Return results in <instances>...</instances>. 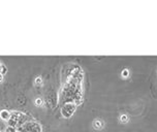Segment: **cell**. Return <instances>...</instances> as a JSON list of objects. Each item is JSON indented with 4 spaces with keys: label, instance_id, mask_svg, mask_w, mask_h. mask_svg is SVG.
I'll return each instance as SVG.
<instances>
[{
    "label": "cell",
    "instance_id": "obj_10",
    "mask_svg": "<svg viewBox=\"0 0 157 132\" xmlns=\"http://www.w3.org/2000/svg\"><path fill=\"white\" fill-rule=\"evenodd\" d=\"M3 77H4V75L1 74V72H0V83L1 82H3Z\"/></svg>",
    "mask_w": 157,
    "mask_h": 132
},
{
    "label": "cell",
    "instance_id": "obj_8",
    "mask_svg": "<svg viewBox=\"0 0 157 132\" xmlns=\"http://www.w3.org/2000/svg\"><path fill=\"white\" fill-rule=\"evenodd\" d=\"M121 75H122V77L127 78L128 77H129V70H128V69H123Z\"/></svg>",
    "mask_w": 157,
    "mask_h": 132
},
{
    "label": "cell",
    "instance_id": "obj_3",
    "mask_svg": "<svg viewBox=\"0 0 157 132\" xmlns=\"http://www.w3.org/2000/svg\"><path fill=\"white\" fill-rule=\"evenodd\" d=\"M92 125H93V128L96 129V130H100V129H102L105 127V122H102L101 120H94L93 123H92Z\"/></svg>",
    "mask_w": 157,
    "mask_h": 132
},
{
    "label": "cell",
    "instance_id": "obj_4",
    "mask_svg": "<svg viewBox=\"0 0 157 132\" xmlns=\"http://www.w3.org/2000/svg\"><path fill=\"white\" fill-rule=\"evenodd\" d=\"M119 120L121 123H127L128 121H129V117H128L127 115H121L119 118Z\"/></svg>",
    "mask_w": 157,
    "mask_h": 132
},
{
    "label": "cell",
    "instance_id": "obj_6",
    "mask_svg": "<svg viewBox=\"0 0 157 132\" xmlns=\"http://www.w3.org/2000/svg\"><path fill=\"white\" fill-rule=\"evenodd\" d=\"M17 130H18V129H17L15 126H10V125H8L7 127L5 128L4 132H17Z\"/></svg>",
    "mask_w": 157,
    "mask_h": 132
},
{
    "label": "cell",
    "instance_id": "obj_2",
    "mask_svg": "<svg viewBox=\"0 0 157 132\" xmlns=\"http://www.w3.org/2000/svg\"><path fill=\"white\" fill-rule=\"evenodd\" d=\"M0 119L2 121H5V122H8V121L10 120V113L7 109H2V111H0Z\"/></svg>",
    "mask_w": 157,
    "mask_h": 132
},
{
    "label": "cell",
    "instance_id": "obj_1",
    "mask_svg": "<svg viewBox=\"0 0 157 132\" xmlns=\"http://www.w3.org/2000/svg\"><path fill=\"white\" fill-rule=\"evenodd\" d=\"M23 126H24L23 132H41L43 131L41 126L39 125L37 122H34V121L26 122Z\"/></svg>",
    "mask_w": 157,
    "mask_h": 132
},
{
    "label": "cell",
    "instance_id": "obj_9",
    "mask_svg": "<svg viewBox=\"0 0 157 132\" xmlns=\"http://www.w3.org/2000/svg\"><path fill=\"white\" fill-rule=\"evenodd\" d=\"M6 71H7V69H6V67H5L3 64H2L1 62H0V72H1L2 74H6Z\"/></svg>",
    "mask_w": 157,
    "mask_h": 132
},
{
    "label": "cell",
    "instance_id": "obj_11",
    "mask_svg": "<svg viewBox=\"0 0 157 132\" xmlns=\"http://www.w3.org/2000/svg\"><path fill=\"white\" fill-rule=\"evenodd\" d=\"M0 132H2V131H1V130H0Z\"/></svg>",
    "mask_w": 157,
    "mask_h": 132
},
{
    "label": "cell",
    "instance_id": "obj_7",
    "mask_svg": "<svg viewBox=\"0 0 157 132\" xmlns=\"http://www.w3.org/2000/svg\"><path fill=\"white\" fill-rule=\"evenodd\" d=\"M34 84H35L36 86H41V84H43V78H41L40 77H35V80H34Z\"/></svg>",
    "mask_w": 157,
    "mask_h": 132
},
{
    "label": "cell",
    "instance_id": "obj_5",
    "mask_svg": "<svg viewBox=\"0 0 157 132\" xmlns=\"http://www.w3.org/2000/svg\"><path fill=\"white\" fill-rule=\"evenodd\" d=\"M34 104L36 106H41L44 104V100H43V98H40V97H38V98H36V99L34 100Z\"/></svg>",
    "mask_w": 157,
    "mask_h": 132
}]
</instances>
